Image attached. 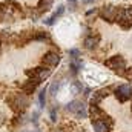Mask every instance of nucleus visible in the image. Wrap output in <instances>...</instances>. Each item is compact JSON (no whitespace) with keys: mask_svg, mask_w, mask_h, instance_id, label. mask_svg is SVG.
I'll list each match as a JSON object with an SVG mask.
<instances>
[{"mask_svg":"<svg viewBox=\"0 0 132 132\" xmlns=\"http://www.w3.org/2000/svg\"><path fill=\"white\" fill-rule=\"evenodd\" d=\"M8 104L11 106V109L14 112L23 114L26 111V108L29 106V98L25 92H14L8 97Z\"/></svg>","mask_w":132,"mask_h":132,"instance_id":"nucleus-1","label":"nucleus"},{"mask_svg":"<svg viewBox=\"0 0 132 132\" xmlns=\"http://www.w3.org/2000/svg\"><path fill=\"white\" fill-rule=\"evenodd\" d=\"M104 66H108L109 69H112V71L117 72L118 75H123L125 71H126V68H128L125 57H121V55H112V57L106 59V60H104Z\"/></svg>","mask_w":132,"mask_h":132,"instance_id":"nucleus-2","label":"nucleus"},{"mask_svg":"<svg viewBox=\"0 0 132 132\" xmlns=\"http://www.w3.org/2000/svg\"><path fill=\"white\" fill-rule=\"evenodd\" d=\"M115 23H118V26L125 31L131 29L132 28V17L126 12L125 6H118V11H117V15H115Z\"/></svg>","mask_w":132,"mask_h":132,"instance_id":"nucleus-3","label":"nucleus"},{"mask_svg":"<svg viewBox=\"0 0 132 132\" xmlns=\"http://www.w3.org/2000/svg\"><path fill=\"white\" fill-rule=\"evenodd\" d=\"M26 74H28L29 78H34V80H37L38 83H42V81H45V80L51 75V69H49L48 66L42 65V66L34 68V69H28Z\"/></svg>","mask_w":132,"mask_h":132,"instance_id":"nucleus-4","label":"nucleus"},{"mask_svg":"<svg viewBox=\"0 0 132 132\" xmlns=\"http://www.w3.org/2000/svg\"><path fill=\"white\" fill-rule=\"evenodd\" d=\"M66 111L72 112L77 118H86L88 117V111H86L85 104L80 100H72L71 103H68L66 104Z\"/></svg>","mask_w":132,"mask_h":132,"instance_id":"nucleus-5","label":"nucleus"},{"mask_svg":"<svg viewBox=\"0 0 132 132\" xmlns=\"http://www.w3.org/2000/svg\"><path fill=\"white\" fill-rule=\"evenodd\" d=\"M117 11H118V6H114V5H104V6L98 8V15H100L101 20L112 23V22L115 20Z\"/></svg>","mask_w":132,"mask_h":132,"instance_id":"nucleus-6","label":"nucleus"},{"mask_svg":"<svg viewBox=\"0 0 132 132\" xmlns=\"http://www.w3.org/2000/svg\"><path fill=\"white\" fill-rule=\"evenodd\" d=\"M114 95L117 97V100L120 103H126L132 98V86L131 85H120L114 89Z\"/></svg>","mask_w":132,"mask_h":132,"instance_id":"nucleus-7","label":"nucleus"},{"mask_svg":"<svg viewBox=\"0 0 132 132\" xmlns=\"http://www.w3.org/2000/svg\"><path fill=\"white\" fill-rule=\"evenodd\" d=\"M19 9V5L14 2H8L3 6H0V22H8L14 17L15 11Z\"/></svg>","mask_w":132,"mask_h":132,"instance_id":"nucleus-8","label":"nucleus"},{"mask_svg":"<svg viewBox=\"0 0 132 132\" xmlns=\"http://www.w3.org/2000/svg\"><path fill=\"white\" fill-rule=\"evenodd\" d=\"M60 54L55 52V51H48L43 57H42V65L48 66V68H52V66H57L60 63Z\"/></svg>","mask_w":132,"mask_h":132,"instance_id":"nucleus-9","label":"nucleus"},{"mask_svg":"<svg viewBox=\"0 0 132 132\" xmlns=\"http://www.w3.org/2000/svg\"><path fill=\"white\" fill-rule=\"evenodd\" d=\"M98 43H100V34L98 32L85 35V40H83V46H85V49H88V51H94V49H97Z\"/></svg>","mask_w":132,"mask_h":132,"instance_id":"nucleus-10","label":"nucleus"},{"mask_svg":"<svg viewBox=\"0 0 132 132\" xmlns=\"http://www.w3.org/2000/svg\"><path fill=\"white\" fill-rule=\"evenodd\" d=\"M109 92H111V88H103V89L95 91V92H94V95H92V97H91V100H89V104H91V106L98 104V103L104 98V97H108V95H109Z\"/></svg>","mask_w":132,"mask_h":132,"instance_id":"nucleus-11","label":"nucleus"},{"mask_svg":"<svg viewBox=\"0 0 132 132\" xmlns=\"http://www.w3.org/2000/svg\"><path fill=\"white\" fill-rule=\"evenodd\" d=\"M38 85H40V83H38L37 80H34V78H28V80L22 85V92H25L26 95H29V94H32L34 91L37 89Z\"/></svg>","mask_w":132,"mask_h":132,"instance_id":"nucleus-12","label":"nucleus"},{"mask_svg":"<svg viewBox=\"0 0 132 132\" xmlns=\"http://www.w3.org/2000/svg\"><path fill=\"white\" fill-rule=\"evenodd\" d=\"M88 115L91 117V120H92V121H97V120H103V117H104L106 114H104V112L98 108V104H95V106H91V108H89Z\"/></svg>","mask_w":132,"mask_h":132,"instance_id":"nucleus-13","label":"nucleus"},{"mask_svg":"<svg viewBox=\"0 0 132 132\" xmlns=\"http://www.w3.org/2000/svg\"><path fill=\"white\" fill-rule=\"evenodd\" d=\"M32 42H48V43H52L49 32H45V31H34Z\"/></svg>","mask_w":132,"mask_h":132,"instance_id":"nucleus-14","label":"nucleus"},{"mask_svg":"<svg viewBox=\"0 0 132 132\" xmlns=\"http://www.w3.org/2000/svg\"><path fill=\"white\" fill-rule=\"evenodd\" d=\"M69 68H71L72 75H77V74H78V71L83 68V62H81V59H80V57H78V59H71Z\"/></svg>","mask_w":132,"mask_h":132,"instance_id":"nucleus-15","label":"nucleus"},{"mask_svg":"<svg viewBox=\"0 0 132 132\" xmlns=\"http://www.w3.org/2000/svg\"><path fill=\"white\" fill-rule=\"evenodd\" d=\"M52 3H54V0H40L38 5H37V11L40 14H43V12H46L52 8Z\"/></svg>","mask_w":132,"mask_h":132,"instance_id":"nucleus-16","label":"nucleus"},{"mask_svg":"<svg viewBox=\"0 0 132 132\" xmlns=\"http://www.w3.org/2000/svg\"><path fill=\"white\" fill-rule=\"evenodd\" d=\"M92 126H94V131H95V132H109V131H111V129L108 128V125H106L103 120L92 121Z\"/></svg>","mask_w":132,"mask_h":132,"instance_id":"nucleus-17","label":"nucleus"},{"mask_svg":"<svg viewBox=\"0 0 132 132\" xmlns=\"http://www.w3.org/2000/svg\"><path fill=\"white\" fill-rule=\"evenodd\" d=\"M38 103H40V108H45V104H46V88L40 91V94H38Z\"/></svg>","mask_w":132,"mask_h":132,"instance_id":"nucleus-18","label":"nucleus"},{"mask_svg":"<svg viewBox=\"0 0 132 132\" xmlns=\"http://www.w3.org/2000/svg\"><path fill=\"white\" fill-rule=\"evenodd\" d=\"M57 19H59V17H57L55 14H52L51 17H48V19H46V20H43V22H45V25H48V26H52V25L55 23V20H57Z\"/></svg>","mask_w":132,"mask_h":132,"instance_id":"nucleus-19","label":"nucleus"},{"mask_svg":"<svg viewBox=\"0 0 132 132\" xmlns=\"http://www.w3.org/2000/svg\"><path fill=\"white\" fill-rule=\"evenodd\" d=\"M69 57H71V59H78V57H80V49H77V48L69 49Z\"/></svg>","mask_w":132,"mask_h":132,"instance_id":"nucleus-20","label":"nucleus"},{"mask_svg":"<svg viewBox=\"0 0 132 132\" xmlns=\"http://www.w3.org/2000/svg\"><path fill=\"white\" fill-rule=\"evenodd\" d=\"M59 88H60V81H54L51 85V95H55L57 91H59Z\"/></svg>","mask_w":132,"mask_h":132,"instance_id":"nucleus-21","label":"nucleus"},{"mask_svg":"<svg viewBox=\"0 0 132 132\" xmlns=\"http://www.w3.org/2000/svg\"><path fill=\"white\" fill-rule=\"evenodd\" d=\"M65 5H59V6H57V11H55V12H54V14H55V15H57V17H62V15H63V14H65Z\"/></svg>","mask_w":132,"mask_h":132,"instance_id":"nucleus-22","label":"nucleus"},{"mask_svg":"<svg viewBox=\"0 0 132 132\" xmlns=\"http://www.w3.org/2000/svg\"><path fill=\"white\" fill-rule=\"evenodd\" d=\"M68 6H69V11H75L77 9V0H68Z\"/></svg>","mask_w":132,"mask_h":132,"instance_id":"nucleus-23","label":"nucleus"},{"mask_svg":"<svg viewBox=\"0 0 132 132\" xmlns=\"http://www.w3.org/2000/svg\"><path fill=\"white\" fill-rule=\"evenodd\" d=\"M98 14V8H92V9H89V11H86V17H91V15H97Z\"/></svg>","mask_w":132,"mask_h":132,"instance_id":"nucleus-24","label":"nucleus"},{"mask_svg":"<svg viewBox=\"0 0 132 132\" xmlns=\"http://www.w3.org/2000/svg\"><path fill=\"white\" fill-rule=\"evenodd\" d=\"M123 77H126L128 80H132V68H126V71H125Z\"/></svg>","mask_w":132,"mask_h":132,"instance_id":"nucleus-25","label":"nucleus"},{"mask_svg":"<svg viewBox=\"0 0 132 132\" xmlns=\"http://www.w3.org/2000/svg\"><path fill=\"white\" fill-rule=\"evenodd\" d=\"M49 115H51V120H52V121H55V120H57V109H55V108H54V109H51Z\"/></svg>","mask_w":132,"mask_h":132,"instance_id":"nucleus-26","label":"nucleus"},{"mask_svg":"<svg viewBox=\"0 0 132 132\" xmlns=\"http://www.w3.org/2000/svg\"><path fill=\"white\" fill-rule=\"evenodd\" d=\"M37 120H38V111H35V112H34V114H32V121H34V123H35Z\"/></svg>","mask_w":132,"mask_h":132,"instance_id":"nucleus-27","label":"nucleus"},{"mask_svg":"<svg viewBox=\"0 0 132 132\" xmlns=\"http://www.w3.org/2000/svg\"><path fill=\"white\" fill-rule=\"evenodd\" d=\"M94 2H95V0H81V3H83V5H92Z\"/></svg>","mask_w":132,"mask_h":132,"instance_id":"nucleus-28","label":"nucleus"},{"mask_svg":"<svg viewBox=\"0 0 132 132\" xmlns=\"http://www.w3.org/2000/svg\"><path fill=\"white\" fill-rule=\"evenodd\" d=\"M52 132H65V131H63L62 128H57V129H54V131H52Z\"/></svg>","mask_w":132,"mask_h":132,"instance_id":"nucleus-29","label":"nucleus"},{"mask_svg":"<svg viewBox=\"0 0 132 132\" xmlns=\"http://www.w3.org/2000/svg\"><path fill=\"white\" fill-rule=\"evenodd\" d=\"M2 45H3V40H2V35H0V51H2Z\"/></svg>","mask_w":132,"mask_h":132,"instance_id":"nucleus-30","label":"nucleus"},{"mask_svg":"<svg viewBox=\"0 0 132 132\" xmlns=\"http://www.w3.org/2000/svg\"><path fill=\"white\" fill-rule=\"evenodd\" d=\"M23 132H35V131H23Z\"/></svg>","mask_w":132,"mask_h":132,"instance_id":"nucleus-31","label":"nucleus"},{"mask_svg":"<svg viewBox=\"0 0 132 132\" xmlns=\"http://www.w3.org/2000/svg\"><path fill=\"white\" fill-rule=\"evenodd\" d=\"M78 132H85V131H83V129H81V131H78Z\"/></svg>","mask_w":132,"mask_h":132,"instance_id":"nucleus-32","label":"nucleus"}]
</instances>
